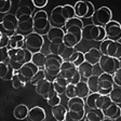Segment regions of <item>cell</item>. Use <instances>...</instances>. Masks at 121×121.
Instances as JSON below:
<instances>
[{
    "label": "cell",
    "instance_id": "cell-26",
    "mask_svg": "<svg viewBox=\"0 0 121 121\" xmlns=\"http://www.w3.org/2000/svg\"><path fill=\"white\" fill-rule=\"evenodd\" d=\"M103 55V53L101 52L99 49H96V48H91L88 52L84 53V56H86V60L91 63L92 65H97L101 60V57Z\"/></svg>",
    "mask_w": 121,
    "mask_h": 121
},
{
    "label": "cell",
    "instance_id": "cell-39",
    "mask_svg": "<svg viewBox=\"0 0 121 121\" xmlns=\"http://www.w3.org/2000/svg\"><path fill=\"white\" fill-rule=\"evenodd\" d=\"M70 62H73V64H75L77 67L78 66H80L81 64L86 60V56H84V53L83 52H81V51H77L76 50L75 51V53L73 54V56L70 57Z\"/></svg>",
    "mask_w": 121,
    "mask_h": 121
},
{
    "label": "cell",
    "instance_id": "cell-45",
    "mask_svg": "<svg viewBox=\"0 0 121 121\" xmlns=\"http://www.w3.org/2000/svg\"><path fill=\"white\" fill-rule=\"evenodd\" d=\"M0 62L5 64H10L9 48H0Z\"/></svg>",
    "mask_w": 121,
    "mask_h": 121
},
{
    "label": "cell",
    "instance_id": "cell-7",
    "mask_svg": "<svg viewBox=\"0 0 121 121\" xmlns=\"http://www.w3.org/2000/svg\"><path fill=\"white\" fill-rule=\"evenodd\" d=\"M9 55H10V64L15 70H20L24 64L28 63L26 60L25 48L9 49Z\"/></svg>",
    "mask_w": 121,
    "mask_h": 121
},
{
    "label": "cell",
    "instance_id": "cell-11",
    "mask_svg": "<svg viewBox=\"0 0 121 121\" xmlns=\"http://www.w3.org/2000/svg\"><path fill=\"white\" fill-rule=\"evenodd\" d=\"M92 20H93V24L95 25L105 26L107 23L112 20V13L108 7H101L95 11Z\"/></svg>",
    "mask_w": 121,
    "mask_h": 121
},
{
    "label": "cell",
    "instance_id": "cell-48",
    "mask_svg": "<svg viewBox=\"0 0 121 121\" xmlns=\"http://www.w3.org/2000/svg\"><path fill=\"white\" fill-rule=\"evenodd\" d=\"M47 102H48V104L50 106H56V105H58V104H60V94L56 92L54 95H52L51 97H49V98H47Z\"/></svg>",
    "mask_w": 121,
    "mask_h": 121
},
{
    "label": "cell",
    "instance_id": "cell-37",
    "mask_svg": "<svg viewBox=\"0 0 121 121\" xmlns=\"http://www.w3.org/2000/svg\"><path fill=\"white\" fill-rule=\"evenodd\" d=\"M31 62L38 66L39 68H44L45 62H47V55H44L42 52H36L33 53V58Z\"/></svg>",
    "mask_w": 121,
    "mask_h": 121
},
{
    "label": "cell",
    "instance_id": "cell-5",
    "mask_svg": "<svg viewBox=\"0 0 121 121\" xmlns=\"http://www.w3.org/2000/svg\"><path fill=\"white\" fill-rule=\"evenodd\" d=\"M82 29L81 27H68L66 28V34L64 36L63 42L66 47L75 48L76 45L80 43V41L83 39L82 37Z\"/></svg>",
    "mask_w": 121,
    "mask_h": 121
},
{
    "label": "cell",
    "instance_id": "cell-8",
    "mask_svg": "<svg viewBox=\"0 0 121 121\" xmlns=\"http://www.w3.org/2000/svg\"><path fill=\"white\" fill-rule=\"evenodd\" d=\"M43 36L40 35L37 31H31L28 35H26L25 39V48L28 49L29 51H31L33 53L40 52L41 49L43 47Z\"/></svg>",
    "mask_w": 121,
    "mask_h": 121
},
{
    "label": "cell",
    "instance_id": "cell-22",
    "mask_svg": "<svg viewBox=\"0 0 121 121\" xmlns=\"http://www.w3.org/2000/svg\"><path fill=\"white\" fill-rule=\"evenodd\" d=\"M107 38L105 27L102 25H95L94 24L91 29V40L95 42H102L104 39Z\"/></svg>",
    "mask_w": 121,
    "mask_h": 121
},
{
    "label": "cell",
    "instance_id": "cell-9",
    "mask_svg": "<svg viewBox=\"0 0 121 121\" xmlns=\"http://www.w3.org/2000/svg\"><path fill=\"white\" fill-rule=\"evenodd\" d=\"M75 12L76 16L80 18H92L94 13H95V9L92 2L90 1H84V0H79L75 3Z\"/></svg>",
    "mask_w": 121,
    "mask_h": 121
},
{
    "label": "cell",
    "instance_id": "cell-19",
    "mask_svg": "<svg viewBox=\"0 0 121 121\" xmlns=\"http://www.w3.org/2000/svg\"><path fill=\"white\" fill-rule=\"evenodd\" d=\"M67 108L69 109V110H73V111L86 110V99L82 97H79V96H75V97L68 98Z\"/></svg>",
    "mask_w": 121,
    "mask_h": 121
},
{
    "label": "cell",
    "instance_id": "cell-30",
    "mask_svg": "<svg viewBox=\"0 0 121 121\" xmlns=\"http://www.w3.org/2000/svg\"><path fill=\"white\" fill-rule=\"evenodd\" d=\"M11 83H12V86L15 89V90H21V89L25 88L26 83V79L23 77L22 73H20L18 70H15V73L13 76V78L11 79Z\"/></svg>",
    "mask_w": 121,
    "mask_h": 121
},
{
    "label": "cell",
    "instance_id": "cell-42",
    "mask_svg": "<svg viewBox=\"0 0 121 121\" xmlns=\"http://www.w3.org/2000/svg\"><path fill=\"white\" fill-rule=\"evenodd\" d=\"M45 78H47V76H45V70L40 68V69L37 71V73H36V75L33 77V79L30 80V83L35 86H37L39 82H41L42 80H44Z\"/></svg>",
    "mask_w": 121,
    "mask_h": 121
},
{
    "label": "cell",
    "instance_id": "cell-12",
    "mask_svg": "<svg viewBox=\"0 0 121 121\" xmlns=\"http://www.w3.org/2000/svg\"><path fill=\"white\" fill-rule=\"evenodd\" d=\"M16 17L18 20V33L24 34V35H28L34 30V20L33 15L28 14H20L16 15Z\"/></svg>",
    "mask_w": 121,
    "mask_h": 121
},
{
    "label": "cell",
    "instance_id": "cell-15",
    "mask_svg": "<svg viewBox=\"0 0 121 121\" xmlns=\"http://www.w3.org/2000/svg\"><path fill=\"white\" fill-rule=\"evenodd\" d=\"M35 88H36V93L47 99L49 97V95L51 94V92L54 90V84H53L52 81L48 80L45 78L44 80L38 83L37 86H35Z\"/></svg>",
    "mask_w": 121,
    "mask_h": 121
},
{
    "label": "cell",
    "instance_id": "cell-28",
    "mask_svg": "<svg viewBox=\"0 0 121 121\" xmlns=\"http://www.w3.org/2000/svg\"><path fill=\"white\" fill-rule=\"evenodd\" d=\"M86 119L88 121H103L106 119L103 110L99 108L89 109L86 113Z\"/></svg>",
    "mask_w": 121,
    "mask_h": 121
},
{
    "label": "cell",
    "instance_id": "cell-25",
    "mask_svg": "<svg viewBox=\"0 0 121 121\" xmlns=\"http://www.w3.org/2000/svg\"><path fill=\"white\" fill-rule=\"evenodd\" d=\"M53 84H54V89H55L56 92H57L60 95H63V94H65L67 86L69 84V80H68L67 78H65L62 73H60L55 78Z\"/></svg>",
    "mask_w": 121,
    "mask_h": 121
},
{
    "label": "cell",
    "instance_id": "cell-40",
    "mask_svg": "<svg viewBox=\"0 0 121 121\" xmlns=\"http://www.w3.org/2000/svg\"><path fill=\"white\" fill-rule=\"evenodd\" d=\"M110 96L111 101L116 104H121V86H115L111 92L108 94Z\"/></svg>",
    "mask_w": 121,
    "mask_h": 121
},
{
    "label": "cell",
    "instance_id": "cell-50",
    "mask_svg": "<svg viewBox=\"0 0 121 121\" xmlns=\"http://www.w3.org/2000/svg\"><path fill=\"white\" fill-rule=\"evenodd\" d=\"M94 24H89V25H86L82 29V37L83 39L86 40H91V29L93 27Z\"/></svg>",
    "mask_w": 121,
    "mask_h": 121
},
{
    "label": "cell",
    "instance_id": "cell-36",
    "mask_svg": "<svg viewBox=\"0 0 121 121\" xmlns=\"http://www.w3.org/2000/svg\"><path fill=\"white\" fill-rule=\"evenodd\" d=\"M111 103H112V101H111L110 96L106 95V94H101V95L98 96V98H97L96 107L99 108V109H102V110H104V109L107 108Z\"/></svg>",
    "mask_w": 121,
    "mask_h": 121
},
{
    "label": "cell",
    "instance_id": "cell-31",
    "mask_svg": "<svg viewBox=\"0 0 121 121\" xmlns=\"http://www.w3.org/2000/svg\"><path fill=\"white\" fill-rule=\"evenodd\" d=\"M28 113H29V108L24 104L17 105L13 110V116L17 120H24V119L28 118Z\"/></svg>",
    "mask_w": 121,
    "mask_h": 121
},
{
    "label": "cell",
    "instance_id": "cell-51",
    "mask_svg": "<svg viewBox=\"0 0 121 121\" xmlns=\"http://www.w3.org/2000/svg\"><path fill=\"white\" fill-rule=\"evenodd\" d=\"M36 9H43L45 5L48 4L49 0H33Z\"/></svg>",
    "mask_w": 121,
    "mask_h": 121
},
{
    "label": "cell",
    "instance_id": "cell-52",
    "mask_svg": "<svg viewBox=\"0 0 121 121\" xmlns=\"http://www.w3.org/2000/svg\"><path fill=\"white\" fill-rule=\"evenodd\" d=\"M113 80H115V84H116V86H121V67L115 73V75H113Z\"/></svg>",
    "mask_w": 121,
    "mask_h": 121
},
{
    "label": "cell",
    "instance_id": "cell-23",
    "mask_svg": "<svg viewBox=\"0 0 121 121\" xmlns=\"http://www.w3.org/2000/svg\"><path fill=\"white\" fill-rule=\"evenodd\" d=\"M25 39L26 36L21 33H15L10 37V43H9V49H17L24 48L25 47Z\"/></svg>",
    "mask_w": 121,
    "mask_h": 121
},
{
    "label": "cell",
    "instance_id": "cell-47",
    "mask_svg": "<svg viewBox=\"0 0 121 121\" xmlns=\"http://www.w3.org/2000/svg\"><path fill=\"white\" fill-rule=\"evenodd\" d=\"M76 49L75 48H71V47H66L65 50L62 52V54H60V57L63 58L64 60H70V57L73 56V54L75 53Z\"/></svg>",
    "mask_w": 121,
    "mask_h": 121
},
{
    "label": "cell",
    "instance_id": "cell-27",
    "mask_svg": "<svg viewBox=\"0 0 121 121\" xmlns=\"http://www.w3.org/2000/svg\"><path fill=\"white\" fill-rule=\"evenodd\" d=\"M47 117L45 115V111L43 108L39 107V106H36L33 108L29 109V113H28V119L31 121H43Z\"/></svg>",
    "mask_w": 121,
    "mask_h": 121
},
{
    "label": "cell",
    "instance_id": "cell-2",
    "mask_svg": "<svg viewBox=\"0 0 121 121\" xmlns=\"http://www.w3.org/2000/svg\"><path fill=\"white\" fill-rule=\"evenodd\" d=\"M34 20V31H37L40 35L44 36L48 34V31L51 28V23H50V16L48 15L47 11L40 10L36 11L33 15Z\"/></svg>",
    "mask_w": 121,
    "mask_h": 121
},
{
    "label": "cell",
    "instance_id": "cell-6",
    "mask_svg": "<svg viewBox=\"0 0 121 121\" xmlns=\"http://www.w3.org/2000/svg\"><path fill=\"white\" fill-rule=\"evenodd\" d=\"M0 25H1L0 30L7 33L8 35L12 36L13 34L17 33V30H18V20L15 14L5 13L3 15V17L1 18Z\"/></svg>",
    "mask_w": 121,
    "mask_h": 121
},
{
    "label": "cell",
    "instance_id": "cell-38",
    "mask_svg": "<svg viewBox=\"0 0 121 121\" xmlns=\"http://www.w3.org/2000/svg\"><path fill=\"white\" fill-rule=\"evenodd\" d=\"M65 48L66 45L64 42H50V44H49V52L60 56V54L65 50Z\"/></svg>",
    "mask_w": 121,
    "mask_h": 121
},
{
    "label": "cell",
    "instance_id": "cell-54",
    "mask_svg": "<svg viewBox=\"0 0 121 121\" xmlns=\"http://www.w3.org/2000/svg\"><path fill=\"white\" fill-rule=\"evenodd\" d=\"M119 60H120V62H121V57H120V58H119Z\"/></svg>",
    "mask_w": 121,
    "mask_h": 121
},
{
    "label": "cell",
    "instance_id": "cell-44",
    "mask_svg": "<svg viewBox=\"0 0 121 121\" xmlns=\"http://www.w3.org/2000/svg\"><path fill=\"white\" fill-rule=\"evenodd\" d=\"M10 35L0 30V48H8L10 43Z\"/></svg>",
    "mask_w": 121,
    "mask_h": 121
},
{
    "label": "cell",
    "instance_id": "cell-17",
    "mask_svg": "<svg viewBox=\"0 0 121 121\" xmlns=\"http://www.w3.org/2000/svg\"><path fill=\"white\" fill-rule=\"evenodd\" d=\"M66 34L65 28L51 26L50 30L47 34V38L50 42H63L64 36Z\"/></svg>",
    "mask_w": 121,
    "mask_h": 121
},
{
    "label": "cell",
    "instance_id": "cell-29",
    "mask_svg": "<svg viewBox=\"0 0 121 121\" xmlns=\"http://www.w3.org/2000/svg\"><path fill=\"white\" fill-rule=\"evenodd\" d=\"M67 110L65 107H64L62 104H58L56 106H53L52 110H51V113H52L53 118L57 121H65L66 119V113H67Z\"/></svg>",
    "mask_w": 121,
    "mask_h": 121
},
{
    "label": "cell",
    "instance_id": "cell-43",
    "mask_svg": "<svg viewBox=\"0 0 121 121\" xmlns=\"http://www.w3.org/2000/svg\"><path fill=\"white\" fill-rule=\"evenodd\" d=\"M63 12H64V14H65V17L67 18V21L76 16L75 7H73V5H70V4L63 5Z\"/></svg>",
    "mask_w": 121,
    "mask_h": 121
},
{
    "label": "cell",
    "instance_id": "cell-10",
    "mask_svg": "<svg viewBox=\"0 0 121 121\" xmlns=\"http://www.w3.org/2000/svg\"><path fill=\"white\" fill-rule=\"evenodd\" d=\"M115 86L116 84L113 80V75L103 73L98 76V93L108 95Z\"/></svg>",
    "mask_w": 121,
    "mask_h": 121
},
{
    "label": "cell",
    "instance_id": "cell-3",
    "mask_svg": "<svg viewBox=\"0 0 121 121\" xmlns=\"http://www.w3.org/2000/svg\"><path fill=\"white\" fill-rule=\"evenodd\" d=\"M99 50L104 55H109L113 57H121V42L109 38H106L99 43Z\"/></svg>",
    "mask_w": 121,
    "mask_h": 121
},
{
    "label": "cell",
    "instance_id": "cell-49",
    "mask_svg": "<svg viewBox=\"0 0 121 121\" xmlns=\"http://www.w3.org/2000/svg\"><path fill=\"white\" fill-rule=\"evenodd\" d=\"M65 95L67 98H71L76 96V84H73V83H69L67 86V89H66Z\"/></svg>",
    "mask_w": 121,
    "mask_h": 121
},
{
    "label": "cell",
    "instance_id": "cell-32",
    "mask_svg": "<svg viewBox=\"0 0 121 121\" xmlns=\"http://www.w3.org/2000/svg\"><path fill=\"white\" fill-rule=\"evenodd\" d=\"M78 70H79V73H81L82 78L88 79L89 77L94 75V65H92L91 63L84 60L80 66H78Z\"/></svg>",
    "mask_w": 121,
    "mask_h": 121
},
{
    "label": "cell",
    "instance_id": "cell-35",
    "mask_svg": "<svg viewBox=\"0 0 121 121\" xmlns=\"http://www.w3.org/2000/svg\"><path fill=\"white\" fill-rule=\"evenodd\" d=\"M101 95V93L98 92H91L84 99H86V105L89 109H95L96 107V103H97V98L98 96Z\"/></svg>",
    "mask_w": 121,
    "mask_h": 121
},
{
    "label": "cell",
    "instance_id": "cell-33",
    "mask_svg": "<svg viewBox=\"0 0 121 121\" xmlns=\"http://www.w3.org/2000/svg\"><path fill=\"white\" fill-rule=\"evenodd\" d=\"M90 93H91V91H90V89H89L88 82L81 80L80 82H78L76 84V96L86 98Z\"/></svg>",
    "mask_w": 121,
    "mask_h": 121
},
{
    "label": "cell",
    "instance_id": "cell-13",
    "mask_svg": "<svg viewBox=\"0 0 121 121\" xmlns=\"http://www.w3.org/2000/svg\"><path fill=\"white\" fill-rule=\"evenodd\" d=\"M67 22V18L65 17V14L63 12V5H57L52 10L50 15V23L52 26L55 27H65V24Z\"/></svg>",
    "mask_w": 121,
    "mask_h": 121
},
{
    "label": "cell",
    "instance_id": "cell-41",
    "mask_svg": "<svg viewBox=\"0 0 121 121\" xmlns=\"http://www.w3.org/2000/svg\"><path fill=\"white\" fill-rule=\"evenodd\" d=\"M86 82L91 92H98V76L92 75L86 79Z\"/></svg>",
    "mask_w": 121,
    "mask_h": 121
},
{
    "label": "cell",
    "instance_id": "cell-14",
    "mask_svg": "<svg viewBox=\"0 0 121 121\" xmlns=\"http://www.w3.org/2000/svg\"><path fill=\"white\" fill-rule=\"evenodd\" d=\"M104 27H105L107 38L116 41H119L121 39V24L119 22L111 20Z\"/></svg>",
    "mask_w": 121,
    "mask_h": 121
},
{
    "label": "cell",
    "instance_id": "cell-20",
    "mask_svg": "<svg viewBox=\"0 0 121 121\" xmlns=\"http://www.w3.org/2000/svg\"><path fill=\"white\" fill-rule=\"evenodd\" d=\"M103 112L105 115L106 119H109V120H118L121 118L120 106H119V104H116L113 102L106 109H104Z\"/></svg>",
    "mask_w": 121,
    "mask_h": 121
},
{
    "label": "cell",
    "instance_id": "cell-4",
    "mask_svg": "<svg viewBox=\"0 0 121 121\" xmlns=\"http://www.w3.org/2000/svg\"><path fill=\"white\" fill-rule=\"evenodd\" d=\"M98 65H99V68L102 69L103 73L115 75V73L121 67V62L117 57L109 56V55H104L103 54Z\"/></svg>",
    "mask_w": 121,
    "mask_h": 121
},
{
    "label": "cell",
    "instance_id": "cell-16",
    "mask_svg": "<svg viewBox=\"0 0 121 121\" xmlns=\"http://www.w3.org/2000/svg\"><path fill=\"white\" fill-rule=\"evenodd\" d=\"M40 68L38 67L36 64H34L33 62H28V63L24 64L18 71H20V73H22L23 77L26 79L27 82H30V80L33 79V77L37 73V71Z\"/></svg>",
    "mask_w": 121,
    "mask_h": 121
},
{
    "label": "cell",
    "instance_id": "cell-18",
    "mask_svg": "<svg viewBox=\"0 0 121 121\" xmlns=\"http://www.w3.org/2000/svg\"><path fill=\"white\" fill-rule=\"evenodd\" d=\"M35 4H34L33 0H20L17 5V10L15 12V15L20 14H28L34 15L35 13Z\"/></svg>",
    "mask_w": 121,
    "mask_h": 121
},
{
    "label": "cell",
    "instance_id": "cell-1",
    "mask_svg": "<svg viewBox=\"0 0 121 121\" xmlns=\"http://www.w3.org/2000/svg\"><path fill=\"white\" fill-rule=\"evenodd\" d=\"M63 62L64 60L60 55L52 54V53L47 55V62H45L43 69L45 70V76L48 80L54 82L55 78L60 73V67H62Z\"/></svg>",
    "mask_w": 121,
    "mask_h": 121
},
{
    "label": "cell",
    "instance_id": "cell-21",
    "mask_svg": "<svg viewBox=\"0 0 121 121\" xmlns=\"http://www.w3.org/2000/svg\"><path fill=\"white\" fill-rule=\"evenodd\" d=\"M77 71H78V67L73 62H70V60H64L63 62L62 67H60V73L65 78H67L68 80H70Z\"/></svg>",
    "mask_w": 121,
    "mask_h": 121
},
{
    "label": "cell",
    "instance_id": "cell-53",
    "mask_svg": "<svg viewBox=\"0 0 121 121\" xmlns=\"http://www.w3.org/2000/svg\"><path fill=\"white\" fill-rule=\"evenodd\" d=\"M81 79H82V76H81V73H79V70L77 71V73H75V76H73V78L69 80V83H73V84H77L78 82H80Z\"/></svg>",
    "mask_w": 121,
    "mask_h": 121
},
{
    "label": "cell",
    "instance_id": "cell-24",
    "mask_svg": "<svg viewBox=\"0 0 121 121\" xmlns=\"http://www.w3.org/2000/svg\"><path fill=\"white\" fill-rule=\"evenodd\" d=\"M15 73V69L11 66V64H5L0 62V78L4 81H11Z\"/></svg>",
    "mask_w": 121,
    "mask_h": 121
},
{
    "label": "cell",
    "instance_id": "cell-34",
    "mask_svg": "<svg viewBox=\"0 0 121 121\" xmlns=\"http://www.w3.org/2000/svg\"><path fill=\"white\" fill-rule=\"evenodd\" d=\"M86 110L82 111H73V110H67L66 113V119L65 121H80L83 118H86Z\"/></svg>",
    "mask_w": 121,
    "mask_h": 121
},
{
    "label": "cell",
    "instance_id": "cell-46",
    "mask_svg": "<svg viewBox=\"0 0 121 121\" xmlns=\"http://www.w3.org/2000/svg\"><path fill=\"white\" fill-rule=\"evenodd\" d=\"M12 2L11 0H0V12L2 14H5L11 10Z\"/></svg>",
    "mask_w": 121,
    "mask_h": 121
}]
</instances>
